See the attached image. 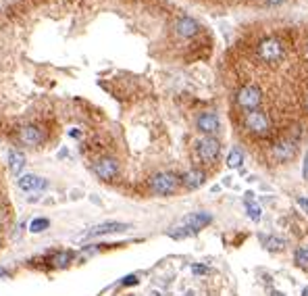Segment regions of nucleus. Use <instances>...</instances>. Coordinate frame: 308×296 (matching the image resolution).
<instances>
[{
    "mask_svg": "<svg viewBox=\"0 0 308 296\" xmlns=\"http://www.w3.org/2000/svg\"><path fill=\"white\" fill-rule=\"evenodd\" d=\"M212 221V215L210 213H204V211H196V213H189V215H185L177 226H173L167 234L171 236V238H187V236H194L198 234L200 230H204L208 223Z\"/></svg>",
    "mask_w": 308,
    "mask_h": 296,
    "instance_id": "nucleus-1",
    "label": "nucleus"
},
{
    "mask_svg": "<svg viewBox=\"0 0 308 296\" xmlns=\"http://www.w3.org/2000/svg\"><path fill=\"white\" fill-rule=\"evenodd\" d=\"M177 188H179V177L169 171H162L150 177V190L158 196H171L177 192Z\"/></svg>",
    "mask_w": 308,
    "mask_h": 296,
    "instance_id": "nucleus-2",
    "label": "nucleus"
},
{
    "mask_svg": "<svg viewBox=\"0 0 308 296\" xmlns=\"http://www.w3.org/2000/svg\"><path fill=\"white\" fill-rule=\"evenodd\" d=\"M235 102H238V106H240V109H244L246 113L254 111V109H258V106H260V102H263V92H260L258 86L248 84V86L238 90V94H235Z\"/></svg>",
    "mask_w": 308,
    "mask_h": 296,
    "instance_id": "nucleus-3",
    "label": "nucleus"
},
{
    "mask_svg": "<svg viewBox=\"0 0 308 296\" xmlns=\"http://www.w3.org/2000/svg\"><path fill=\"white\" fill-rule=\"evenodd\" d=\"M283 56V44L277 38H265L258 44V58L265 63H277Z\"/></svg>",
    "mask_w": 308,
    "mask_h": 296,
    "instance_id": "nucleus-4",
    "label": "nucleus"
},
{
    "mask_svg": "<svg viewBox=\"0 0 308 296\" xmlns=\"http://www.w3.org/2000/svg\"><path fill=\"white\" fill-rule=\"evenodd\" d=\"M196 152H198V157L202 163H215L221 155V142L212 136H204L196 144Z\"/></svg>",
    "mask_w": 308,
    "mask_h": 296,
    "instance_id": "nucleus-5",
    "label": "nucleus"
},
{
    "mask_svg": "<svg viewBox=\"0 0 308 296\" xmlns=\"http://www.w3.org/2000/svg\"><path fill=\"white\" fill-rule=\"evenodd\" d=\"M244 125L250 129L252 134H258V136H263L269 132V127H271V121H269V117L265 111H248L246 117H244Z\"/></svg>",
    "mask_w": 308,
    "mask_h": 296,
    "instance_id": "nucleus-6",
    "label": "nucleus"
},
{
    "mask_svg": "<svg viewBox=\"0 0 308 296\" xmlns=\"http://www.w3.org/2000/svg\"><path fill=\"white\" fill-rule=\"evenodd\" d=\"M92 171L96 173V177H100V180L109 182V180H115L117 173H119V163L113 157H102L92 165Z\"/></svg>",
    "mask_w": 308,
    "mask_h": 296,
    "instance_id": "nucleus-7",
    "label": "nucleus"
},
{
    "mask_svg": "<svg viewBox=\"0 0 308 296\" xmlns=\"http://www.w3.org/2000/svg\"><path fill=\"white\" fill-rule=\"evenodd\" d=\"M296 152H298L296 140H281L271 148V157H273V161H277V163H288L296 157Z\"/></svg>",
    "mask_w": 308,
    "mask_h": 296,
    "instance_id": "nucleus-8",
    "label": "nucleus"
},
{
    "mask_svg": "<svg viewBox=\"0 0 308 296\" xmlns=\"http://www.w3.org/2000/svg\"><path fill=\"white\" fill-rule=\"evenodd\" d=\"M132 226L129 223H121V221H106V223H100V226H94L92 230H88L84 234V238H98V236H106V234H119V232H125Z\"/></svg>",
    "mask_w": 308,
    "mask_h": 296,
    "instance_id": "nucleus-9",
    "label": "nucleus"
},
{
    "mask_svg": "<svg viewBox=\"0 0 308 296\" xmlns=\"http://www.w3.org/2000/svg\"><path fill=\"white\" fill-rule=\"evenodd\" d=\"M44 138H46L44 132L35 125H25V127L19 129V142L23 146H40L44 142Z\"/></svg>",
    "mask_w": 308,
    "mask_h": 296,
    "instance_id": "nucleus-10",
    "label": "nucleus"
},
{
    "mask_svg": "<svg viewBox=\"0 0 308 296\" xmlns=\"http://www.w3.org/2000/svg\"><path fill=\"white\" fill-rule=\"evenodd\" d=\"M196 127H198L202 134H206V136L217 134L219 127H221L219 115H217V113H202V115H200L198 119H196Z\"/></svg>",
    "mask_w": 308,
    "mask_h": 296,
    "instance_id": "nucleus-11",
    "label": "nucleus"
},
{
    "mask_svg": "<svg viewBox=\"0 0 308 296\" xmlns=\"http://www.w3.org/2000/svg\"><path fill=\"white\" fill-rule=\"evenodd\" d=\"M175 33L179 35V38H194V35L200 31V23L192 17H179L175 21Z\"/></svg>",
    "mask_w": 308,
    "mask_h": 296,
    "instance_id": "nucleus-12",
    "label": "nucleus"
},
{
    "mask_svg": "<svg viewBox=\"0 0 308 296\" xmlns=\"http://www.w3.org/2000/svg\"><path fill=\"white\" fill-rule=\"evenodd\" d=\"M181 182L187 190H196V188H200L206 182V173L202 169H189L181 175Z\"/></svg>",
    "mask_w": 308,
    "mask_h": 296,
    "instance_id": "nucleus-13",
    "label": "nucleus"
},
{
    "mask_svg": "<svg viewBox=\"0 0 308 296\" xmlns=\"http://www.w3.org/2000/svg\"><path fill=\"white\" fill-rule=\"evenodd\" d=\"M48 186L42 177L38 175H33V173H25V175H21L19 177V188L21 190H25V192H35V190H44V188Z\"/></svg>",
    "mask_w": 308,
    "mask_h": 296,
    "instance_id": "nucleus-14",
    "label": "nucleus"
},
{
    "mask_svg": "<svg viewBox=\"0 0 308 296\" xmlns=\"http://www.w3.org/2000/svg\"><path fill=\"white\" fill-rule=\"evenodd\" d=\"M23 167H25V155L21 150H8V169L13 175H21Z\"/></svg>",
    "mask_w": 308,
    "mask_h": 296,
    "instance_id": "nucleus-15",
    "label": "nucleus"
},
{
    "mask_svg": "<svg viewBox=\"0 0 308 296\" xmlns=\"http://www.w3.org/2000/svg\"><path fill=\"white\" fill-rule=\"evenodd\" d=\"M73 257H75V255L71 253V251H61V253H56V255L52 257V267H54V269H65V267L71 265Z\"/></svg>",
    "mask_w": 308,
    "mask_h": 296,
    "instance_id": "nucleus-16",
    "label": "nucleus"
},
{
    "mask_svg": "<svg viewBox=\"0 0 308 296\" xmlns=\"http://www.w3.org/2000/svg\"><path fill=\"white\" fill-rule=\"evenodd\" d=\"M246 209H248V217H250L252 221H260V217H263V209L252 200V192H248V196H246Z\"/></svg>",
    "mask_w": 308,
    "mask_h": 296,
    "instance_id": "nucleus-17",
    "label": "nucleus"
},
{
    "mask_svg": "<svg viewBox=\"0 0 308 296\" xmlns=\"http://www.w3.org/2000/svg\"><path fill=\"white\" fill-rule=\"evenodd\" d=\"M48 228H50V221L46 219V217H35V219L29 221V232L31 234H42V232H46Z\"/></svg>",
    "mask_w": 308,
    "mask_h": 296,
    "instance_id": "nucleus-18",
    "label": "nucleus"
},
{
    "mask_svg": "<svg viewBox=\"0 0 308 296\" xmlns=\"http://www.w3.org/2000/svg\"><path fill=\"white\" fill-rule=\"evenodd\" d=\"M242 163H244V152L240 148H233L227 155V165L231 169H238V167H242Z\"/></svg>",
    "mask_w": 308,
    "mask_h": 296,
    "instance_id": "nucleus-19",
    "label": "nucleus"
},
{
    "mask_svg": "<svg viewBox=\"0 0 308 296\" xmlns=\"http://www.w3.org/2000/svg\"><path fill=\"white\" fill-rule=\"evenodd\" d=\"M294 261H296V265H298L300 269L308 271V248H298L296 255H294Z\"/></svg>",
    "mask_w": 308,
    "mask_h": 296,
    "instance_id": "nucleus-20",
    "label": "nucleus"
},
{
    "mask_svg": "<svg viewBox=\"0 0 308 296\" xmlns=\"http://www.w3.org/2000/svg\"><path fill=\"white\" fill-rule=\"evenodd\" d=\"M265 246H267V251H283L286 248V240L269 236V238H265Z\"/></svg>",
    "mask_w": 308,
    "mask_h": 296,
    "instance_id": "nucleus-21",
    "label": "nucleus"
},
{
    "mask_svg": "<svg viewBox=\"0 0 308 296\" xmlns=\"http://www.w3.org/2000/svg\"><path fill=\"white\" fill-rule=\"evenodd\" d=\"M192 271L196 276H202V274H208V267H204V265H192Z\"/></svg>",
    "mask_w": 308,
    "mask_h": 296,
    "instance_id": "nucleus-22",
    "label": "nucleus"
},
{
    "mask_svg": "<svg viewBox=\"0 0 308 296\" xmlns=\"http://www.w3.org/2000/svg\"><path fill=\"white\" fill-rule=\"evenodd\" d=\"M121 284H123V286H136V284H138V276H127Z\"/></svg>",
    "mask_w": 308,
    "mask_h": 296,
    "instance_id": "nucleus-23",
    "label": "nucleus"
},
{
    "mask_svg": "<svg viewBox=\"0 0 308 296\" xmlns=\"http://www.w3.org/2000/svg\"><path fill=\"white\" fill-rule=\"evenodd\" d=\"M302 177L308 182V152H306V157H304V167H302Z\"/></svg>",
    "mask_w": 308,
    "mask_h": 296,
    "instance_id": "nucleus-24",
    "label": "nucleus"
},
{
    "mask_svg": "<svg viewBox=\"0 0 308 296\" xmlns=\"http://www.w3.org/2000/svg\"><path fill=\"white\" fill-rule=\"evenodd\" d=\"M298 205L304 209V213H308V198H298Z\"/></svg>",
    "mask_w": 308,
    "mask_h": 296,
    "instance_id": "nucleus-25",
    "label": "nucleus"
},
{
    "mask_svg": "<svg viewBox=\"0 0 308 296\" xmlns=\"http://www.w3.org/2000/svg\"><path fill=\"white\" fill-rule=\"evenodd\" d=\"M271 4H279V2H283V0H269Z\"/></svg>",
    "mask_w": 308,
    "mask_h": 296,
    "instance_id": "nucleus-26",
    "label": "nucleus"
},
{
    "mask_svg": "<svg viewBox=\"0 0 308 296\" xmlns=\"http://www.w3.org/2000/svg\"><path fill=\"white\" fill-rule=\"evenodd\" d=\"M302 296H308V288H304V290H302Z\"/></svg>",
    "mask_w": 308,
    "mask_h": 296,
    "instance_id": "nucleus-27",
    "label": "nucleus"
},
{
    "mask_svg": "<svg viewBox=\"0 0 308 296\" xmlns=\"http://www.w3.org/2000/svg\"><path fill=\"white\" fill-rule=\"evenodd\" d=\"M0 226H2V213H0Z\"/></svg>",
    "mask_w": 308,
    "mask_h": 296,
    "instance_id": "nucleus-28",
    "label": "nucleus"
},
{
    "mask_svg": "<svg viewBox=\"0 0 308 296\" xmlns=\"http://www.w3.org/2000/svg\"><path fill=\"white\" fill-rule=\"evenodd\" d=\"M187 296H194V292H187Z\"/></svg>",
    "mask_w": 308,
    "mask_h": 296,
    "instance_id": "nucleus-29",
    "label": "nucleus"
},
{
    "mask_svg": "<svg viewBox=\"0 0 308 296\" xmlns=\"http://www.w3.org/2000/svg\"><path fill=\"white\" fill-rule=\"evenodd\" d=\"M0 246H2V240H0Z\"/></svg>",
    "mask_w": 308,
    "mask_h": 296,
    "instance_id": "nucleus-30",
    "label": "nucleus"
}]
</instances>
